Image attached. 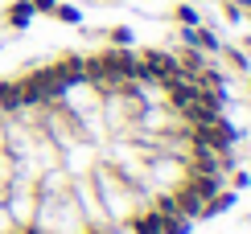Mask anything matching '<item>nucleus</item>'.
<instances>
[{
	"label": "nucleus",
	"mask_w": 251,
	"mask_h": 234,
	"mask_svg": "<svg viewBox=\"0 0 251 234\" xmlns=\"http://www.w3.org/2000/svg\"><path fill=\"white\" fill-rule=\"evenodd\" d=\"M239 164L226 82L185 46L103 41L0 74V234H194Z\"/></svg>",
	"instance_id": "nucleus-1"
}]
</instances>
